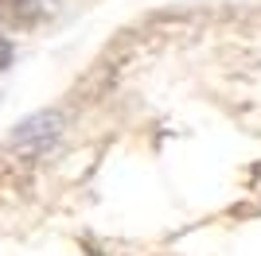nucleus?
Here are the masks:
<instances>
[{"instance_id": "f257e3e1", "label": "nucleus", "mask_w": 261, "mask_h": 256, "mask_svg": "<svg viewBox=\"0 0 261 256\" xmlns=\"http://www.w3.org/2000/svg\"><path fill=\"white\" fill-rule=\"evenodd\" d=\"M12 62V43H8V35H0V66H8Z\"/></svg>"}]
</instances>
